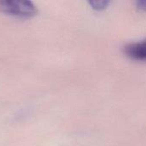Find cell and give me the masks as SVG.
<instances>
[{
  "instance_id": "3957f363",
  "label": "cell",
  "mask_w": 146,
  "mask_h": 146,
  "mask_svg": "<svg viewBox=\"0 0 146 146\" xmlns=\"http://www.w3.org/2000/svg\"><path fill=\"white\" fill-rule=\"evenodd\" d=\"M91 6L95 9H104V8H106V6L109 4V2L107 1H92L90 2Z\"/></svg>"
},
{
  "instance_id": "277c9868",
  "label": "cell",
  "mask_w": 146,
  "mask_h": 146,
  "mask_svg": "<svg viewBox=\"0 0 146 146\" xmlns=\"http://www.w3.org/2000/svg\"><path fill=\"white\" fill-rule=\"evenodd\" d=\"M137 7L139 9L146 11V1H138L137 2Z\"/></svg>"
},
{
  "instance_id": "6da1fadb",
  "label": "cell",
  "mask_w": 146,
  "mask_h": 146,
  "mask_svg": "<svg viewBox=\"0 0 146 146\" xmlns=\"http://www.w3.org/2000/svg\"><path fill=\"white\" fill-rule=\"evenodd\" d=\"M0 12L18 17H31L37 14L38 9L29 0H0Z\"/></svg>"
},
{
  "instance_id": "7a4b0ae2",
  "label": "cell",
  "mask_w": 146,
  "mask_h": 146,
  "mask_svg": "<svg viewBox=\"0 0 146 146\" xmlns=\"http://www.w3.org/2000/svg\"><path fill=\"white\" fill-rule=\"evenodd\" d=\"M124 52L133 60L146 62V38L143 40L127 44L124 47Z\"/></svg>"
}]
</instances>
